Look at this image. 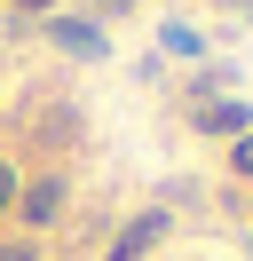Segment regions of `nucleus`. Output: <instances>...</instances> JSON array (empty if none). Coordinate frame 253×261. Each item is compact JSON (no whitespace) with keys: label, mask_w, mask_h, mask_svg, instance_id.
Masks as SVG:
<instances>
[{"label":"nucleus","mask_w":253,"mask_h":261,"mask_svg":"<svg viewBox=\"0 0 253 261\" xmlns=\"http://www.w3.org/2000/svg\"><path fill=\"white\" fill-rule=\"evenodd\" d=\"M158 238H166V214H142V222H127V229H119V245H111V261H142V253H150Z\"/></svg>","instance_id":"f257e3e1"},{"label":"nucleus","mask_w":253,"mask_h":261,"mask_svg":"<svg viewBox=\"0 0 253 261\" xmlns=\"http://www.w3.org/2000/svg\"><path fill=\"white\" fill-rule=\"evenodd\" d=\"M47 32H56V48H71V56H103V48H111V40L95 32L87 16H56V24H47Z\"/></svg>","instance_id":"f03ea898"},{"label":"nucleus","mask_w":253,"mask_h":261,"mask_svg":"<svg viewBox=\"0 0 253 261\" xmlns=\"http://www.w3.org/2000/svg\"><path fill=\"white\" fill-rule=\"evenodd\" d=\"M56 206H63V182H32L24 190V222H56Z\"/></svg>","instance_id":"7ed1b4c3"},{"label":"nucleus","mask_w":253,"mask_h":261,"mask_svg":"<svg viewBox=\"0 0 253 261\" xmlns=\"http://www.w3.org/2000/svg\"><path fill=\"white\" fill-rule=\"evenodd\" d=\"M206 127H214V135H245V103H206Z\"/></svg>","instance_id":"20e7f679"},{"label":"nucleus","mask_w":253,"mask_h":261,"mask_svg":"<svg viewBox=\"0 0 253 261\" xmlns=\"http://www.w3.org/2000/svg\"><path fill=\"white\" fill-rule=\"evenodd\" d=\"M166 48H174V56H198V48H206V32H190V24H166Z\"/></svg>","instance_id":"39448f33"},{"label":"nucleus","mask_w":253,"mask_h":261,"mask_svg":"<svg viewBox=\"0 0 253 261\" xmlns=\"http://www.w3.org/2000/svg\"><path fill=\"white\" fill-rule=\"evenodd\" d=\"M230 166H237V174H253V135H237V159H230Z\"/></svg>","instance_id":"423d86ee"},{"label":"nucleus","mask_w":253,"mask_h":261,"mask_svg":"<svg viewBox=\"0 0 253 261\" xmlns=\"http://www.w3.org/2000/svg\"><path fill=\"white\" fill-rule=\"evenodd\" d=\"M8 206H16V174L0 166V214H8Z\"/></svg>","instance_id":"0eeeda50"},{"label":"nucleus","mask_w":253,"mask_h":261,"mask_svg":"<svg viewBox=\"0 0 253 261\" xmlns=\"http://www.w3.org/2000/svg\"><path fill=\"white\" fill-rule=\"evenodd\" d=\"M0 261H40V253H32V245H8V253H0Z\"/></svg>","instance_id":"6e6552de"},{"label":"nucleus","mask_w":253,"mask_h":261,"mask_svg":"<svg viewBox=\"0 0 253 261\" xmlns=\"http://www.w3.org/2000/svg\"><path fill=\"white\" fill-rule=\"evenodd\" d=\"M24 8H47V0H24Z\"/></svg>","instance_id":"1a4fd4ad"}]
</instances>
